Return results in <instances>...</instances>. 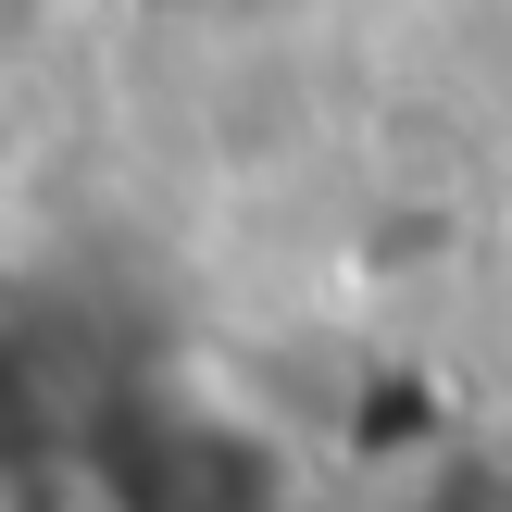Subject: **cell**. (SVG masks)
Here are the masks:
<instances>
[{"instance_id": "1", "label": "cell", "mask_w": 512, "mask_h": 512, "mask_svg": "<svg viewBox=\"0 0 512 512\" xmlns=\"http://www.w3.org/2000/svg\"><path fill=\"white\" fill-rule=\"evenodd\" d=\"M500 250H512V188H500Z\"/></svg>"}]
</instances>
